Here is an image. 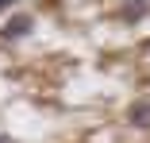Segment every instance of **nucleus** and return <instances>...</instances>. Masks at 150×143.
Masks as SVG:
<instances>
[{"label":"nucleus","mask_w":150,"mask_h":143,"mask_svg":"<svg viewBox=\"0 0 150 143\" xmlns=\"http://www.w3.org/2000/svg\"><path fill=\"white\" fill-rule=\"evenodd\" d=\"M12 4H16V0H0V12H8V8H12Z\"/></svg>","instance_id":"nucleus-3"},{"label":"nucleus","mask_w":150,"mask_h":143,"mask_svg":"<svg viewBox=\"0 0 150 143\" xmlns=\"http://www.w3.org/2000/svg\"><path fill=\"white\" fill-rule=\"evenodd\" d=\"M0 143H4V139H0Z\"/></svg>","instance_id":"nucleus-4"},{"label":"nucleus","mask_w":150,"mask_h":143,"mask_svg":"<svg viewBox=\"0 0 150 143\" xmlns=\"http://www.w3.org/2000/svg\"><path fill=\"white\" fill-rule=\"evenodd\" d=\"M31 27H35V19L27 12H19V16H12L4 27H0V35H4V39H23V35H31Z\"/></svg>","instance_id":"nucleus-1"},{"label":"nucleus","mask_w":150,"mask_h":143,"mask_svg":"<svg viewBox=\"0 0 150 143\" xmlns=\"http://www.w3.org/2000/svg\"><path fill=\"white\" fill-rule=\"evenodd\" d=\"M127 124L131 128H150V101H135L127 108Z\"/></svg>","instance_id":"nucleus-2"}]
</instances>
